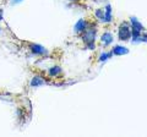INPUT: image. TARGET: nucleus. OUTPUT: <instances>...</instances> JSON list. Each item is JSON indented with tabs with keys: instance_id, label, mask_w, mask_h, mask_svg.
<instances>
[{
	"instance_id": "17",
	"label": "nucleus",
	"mask_w": 147,
	"mask_h": 137,
	"mask_svg": "<svg viewBox=\"0 0 147 137\" xmlns=\"http://www.w3.org/2000/svg\"><path fill=\"white\" fill-rule=\"evenodd\" d=\"M0 33H1V27H0Z\"/></svg>"
},
{
	"instance_id": "15",
	"label": "nucleus",
	"mask_w": 147,
	"mask_h": 137,
	"mask_svg": "<svg viewBox=\"0 0 147 137\" xmlns=\"http://www.w3.org/2000/svg\"><path fill=\"white\" fill-rule=\"evenodd\" d=\"M3 20H4V9L0 7V24L3 22Z\"/></svg>"
},
{
	"instance_id": "3",
	"label": "nucleus",
	"mask_w": 147,
	"mask_h": 137,
	"mask_svg": "<svg viewBox=\"0 0 147 137\" xmlns=\"http://www.w3.org/2000/svg\"><path fill=\"white\" fill-rule=\"evenodd\" d=\"M118 37L120 40H129L131 38V27L129 24L124 22L119 26V31H118Z\"/></svg>"
},
{
	"instance_id": "14",
	"label": "nucleus",
	"mask_w": 147,
	"mask_h": 137,
	"mask_svg": "<svg viewBox=\"0 0 147 137\" xmlns=\"http://www.w3.org/2000/svg\"><path fill=\"white\" fill-rule=\"evenodd\" d=\"M25 0H10V5L15 6V5H20L21 3H24Z\"/></svg>"
},
{
	"instance_id": "7",
	"label": "nucleus",
	"mask_w": 147,
	"mask_h": 137,
	"mask_svg": "<svg viewBox=\"0 0 147 137\" xmlns=\"http://www.w3.org/2000/svg\"><path fill=\"white\" fill-rule=\"evenodd\" d=\"M113 40H114V37H113V34L110 33V32H104V33L100 36V42H102V44L104 45V47L110 45L113 43Z\"/></svg>"
},
{
	"instance_id": "10",
	"label": "nucleus",
	"mask_w": 147,
	"mask_h": 137,
	"mask_svg": "<svg viewBox=\"0 0 147 137\" xmlns=\"http://www.w3.org/2000/svg\"><path fill=\"white\" fill-rule=\"evenodd\" d=\"M112 5L110 4H107V5L104 6V22H107V24H109V22H112L113 20V15H112Z\"/></svg>"
},
{
	"instance_id": "9",
	"label": "nucleus",
	"mask_w": 147,
	"mask_h": 137,
	"mask_svg": "<svg viewBox=\"0 0 147 137\" xmlns=\"http://www.w3.org/2000/svg\"><path fill=\"white\" fill-rule=\"evenodd\" d=\"M112 53L113 55H126V54H129V49L126 47H124V45H115L113 49H112Z\"/></svg>"
},
{
	"instance_id": "8",
	"label": "nucleus",
	"mask_w": 147,
	"mask_h": 137,
	"mask_svg": "<svg viewBox=\"0 0 147 137\" xmlns=\"http://www.w3.org/2000/svg\"><path fill=\"white\" fill-rule=\"evenodd\" d=\"M130 27H131V30L139 31V32H142V31L145 30V27L142 26L141 22H139V20H137L135 16H131L130 17Z\"/></svg>"
},
{
	"instance_id": "11",
	"label": "nucleus",
	"mask_w": 147,
	"mask_h": 137,
	"mask_svg": "<svg viewBox=\"0 0 147 137\" xmlns=\"http://www.w3.org/2000/svg\"><path fill=\"white\" fill-rule=\"evenodd\" d=\"M113 56V53L112 52H108V53H100L99 54V59L98 60L100 61V62H104V61H107V60H109L110 58Z\"/></svg>"
},
{
	"instance_id": "6",
	"label": "nucleus",
	"mask_w": 147,
	"mask_h": 137,
	"mask_svg": "<svg viewBox=\"0 0 147 137\" xmlns=\"http://www.w3.org/2000/svg\"><path fill=\"white\" fill-rule=\"evenodd\" d=\"M61 74H63V68L59 65H53L48 68V75L52 79H58L59 76H61Z\"/></svg>"
},
{
	"instance_id": "13",
	"label": "nucleus",
	"mask_w": 147,
	"mask_h": 137,
	"mask_svg": "<svg viewBox=\"0 0 147 137\" xmlns=\"http://www.w3.org/2000/svg\"><path fill=\"white\" fill-rule=\"evenodd\" d=\"M136 43H147V34H141L139 39L136 40Z\"/></svg>"
},
{
	"instance_id": "16",
	"label": "nucleus",
	"mask_w": 147,
	"mask_h": 137,
	"mask_svg": "<svg viewBox=\"0 0 147 137\" xmlns=\"http://www.w3.org/2000/svg\"><path fill=\"white\" fill-rule=\"evenodd\" d=\"M67 1H71V3H77V1H81V0H67Z\"/></svg>"
},
{
	"instance_id": "1",
	"label": "nucleus",
	"mask_w": 147,
	"mask_h": 137,
	"mask_svg": "<svg viewBox=\"0 0 147 137\" xmlns=\"http://www.w3.org/2000/svg\"><path fill=\"white\" fill-rule=\"evenodd\" d=\"M96 34H97V28H96V27H88V28L82 33L81 38H82L84 43L87 45V48H88L90 50L96 49V44H94Z\"/></svg>"
},
{
	"instance_id": "4",
	"label": "nucleus",
	"mask_w": 147,
	"mask_h": 137,
	"mask_svg": "<svg viewBox=\"0 0 147 137\" xmlns=\"http://www.w3.org/2000/svg\"><path fill=\"white\" fill-rule=\"evenodd\" d=\"M48 82L45 80V77L43 75H33V77L31 79L30 81V86L32 88H38V87H42V86L47 85Z\"/></svg>"
},
{
	"instance_id": "5",
	"label": "nucleus",
	"mask_w": 147,
	"mask_h": 137,
	"mask_svg": "<svg viewBox=\"0 0 147 137\" xmlns=\"http://www.w3.org/2000/svg\"><path fill=\"white\" fill-rule=\"evenodd\" d=\"M87 28H88V24H87V21L85 19H80L75 24V26H74V31L76 33H84Z\"/></svg>"
},
{
	"instance_id": "2",
	"label": "nucleus",
	"mask_w": 147,
	"mask_h": 137,
	"mask_svg": "<svg viewBox=\"0 0 147 137\" xmlns=\"http://www.w3.org/2000/svg\"><path fill=\"white\" fill-rule=\"evenodd\" d=\"M28 49H30L32 55H34V56H47L49 54L48 49L45 48L44 45L38 44V43H30Z\"/></svg>"
},
{
	"instance_id": "12",
	"label": "nucleus",
	"mask_w": 147,
	"mask_h": 137,
	"mask_svg": "<svg viewBox=\"0 0 147 137\" xmlns=\"http://www.w3.org/2000/svg\"><path fill=\"white\" fill-rule=\"evenodd\" d=\"M94 16L97 17L100 22H104V9H96Z\"/></svg>"
}]
</instances>
